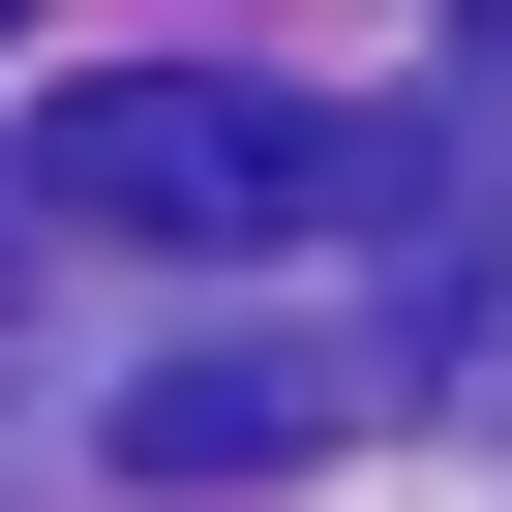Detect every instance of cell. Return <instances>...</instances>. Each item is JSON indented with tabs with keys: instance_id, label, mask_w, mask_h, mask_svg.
<instances>
[{
	"instance_id": "6da1fadb",
	"label": "cell",
	"mask_w": 512,
	"mask_h": 512,
	"mask_svg": "<svg viewBox=\"0 0 512 512\" xmlns=\"http://www.w3.org/2000/svg\"><path fill=\"white\" fill-rule=\"evenodd\" d=\"M302 91H211V61H121V91H61L31 121V211L61 241H302Z\"/></svg>"
},
{
	"instance_id": "7a4b0ae2",
	"label": "cell",
	"mask_w": 512,
	"mask_h": 512,
	"mask_svg": "<svg viewBox=\"0 0 512 512\" xmlns=\"http://www.w3.org/2000/svg\"><path fill=\"white\" fill-rule=\"evenodd\" d=\"M272 452H332V362H302V332H241V362H151V392H121V482H272Z\"/></svg>"
},
{
	"instance_id": "3957f363",
	"label": "cell",
	"mask_w": 512,
	"mask_h": 512,
	"mask_svg": "<svg viewBox=\"0 0 512 512\" xmlns=\"http://www.w3.org/2000/svg\"><path fill=\"white\" fill-rule=\"evenodd\" d=\"M0 31H31V0H0Z\"/></svg>"
}]
</instances>
